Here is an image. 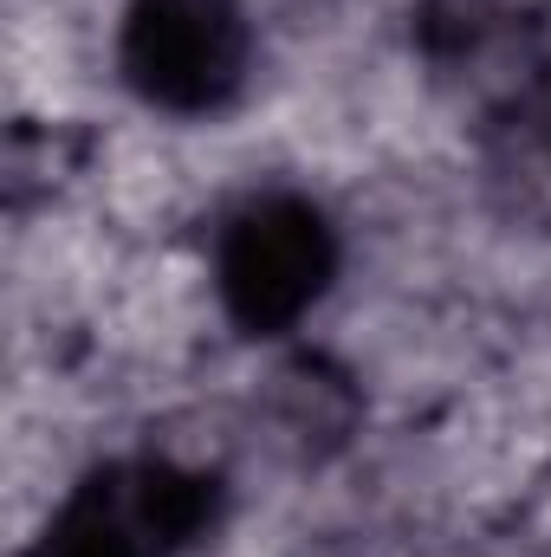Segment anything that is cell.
Returning a JSON list of instances; mask_svg holds the SVG:
<instances>
[{"label":"cell","mask_w":551,"mask_h":557,"mask_svg":"<svg viewBox=\"0 0 551 557\" xmlns=\"http://www.w3.org/2000/svg\"><path fill=\"white\" fill-rule=\"evenodd\" d=\"M331 278H338V234L325 208H311L305 195H260L221 227L215 292L228 318L254 337L292 331L325 298Z\"/></svg>","instance_id":"cell-1"},{"label":"cell","mask_w":551,"mask_h":557,"mask_svg":"<svg viewBox=\"0 0 551 557\" xmlns=\"http://www.w3.org/2000/svg\"><path fill=\"white\" fill-rule=\"evenodd\" d=\"M247 13L241 0H131L124 13V78L143 104L201 117L221 111L247 78Z\"/></svg>","instance_id":"cell-2"},{"label":"cell","mask_w":551,"mask_h":557,"mask_svg":"<svg viewBox=\"0 0 551 557\" xmlns=\"http://www.w3.org/2000/svg\"><path fill=\"white\" fill-rule=\"evenodd\" d=\"M215 519V486L182 467H111L85 480L33 557H175Z\"/></svg>","instance_id":"cell-3"},{"label":"cell","mask_w":551,"mask_h":557,"mask_svg":"<svg viewBox=\"0 0 551 557\" xmlns=\"http://www.w3.org/2000/svg\"><path fill=\"white\" fill-rule=\"evenodd\" d=\"M539 137H546V149H551V91H546V104H539Z\"/></svg>","instance_id":"cell-4"}]
</instances>
